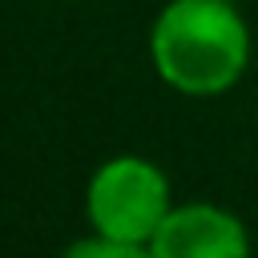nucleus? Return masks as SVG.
Instances as JSON below:
<instances>
[{"mask_svg": "<svg viewBox=\"0 0 258 258\" xmlns=\"http://www.w3.org/2000/svg\"><path fill=\"white\" fill-rule=\"evenodd\" d=\"M157 77L185 97H218L250 64V28L230 0H169L149 28Z\"/></svg>", "mask_w": 258, "mask_h": 258, "instance_id": "nucleus-1", "label": "nucleus"}, {"mask_svg": "<svg viewBox=\"0 0 258 258\" xmlns=\"http://www.w3.org/2000/svg\"><path fill=\"white\" fill-rule=\"evenodd\" d=\"M169 177L161 165L137 153L109 157L85 189V218L89 230L129 242L149 254V238L157 234L161 218L169 214Z\"/></svg>", "mask_w": 258, "mask_h": 258, "instance_id": "nucleus-2", "label": "nucleus"}, {"mask_svg": "<svg viewBox=\"0 0 258 258\" xmlns=\"http://www.w3.org/2000/svg\"><path fill=\"white\" fill-rule=\"evenodd\" d=\"M246 250L250 238L242 218L210 202L169 206L157 234L149 238L153 258H242Z\"/></svg>", "mask_w": 258, "mask_h": 258, "instance_id": "nucleus-3", "label": "nucleus"}, {"mask_svg": "<svg viewBox=\"0 0 258 258\" xmlns=\"http://www.w3.org/2000/svg\"><path fill=\"white\" fill-rule=\"evenodd\" d=\"M69 254H73V258H141L145 250H137V246H129V242H117V238H109V234H97V230H93V238L73 242V246H69Z\"/></svg>", "mask_w": 258, "mask_h": 258, "instance_id": "nucleus-4", "label": "nucleus"}]
</instances>
